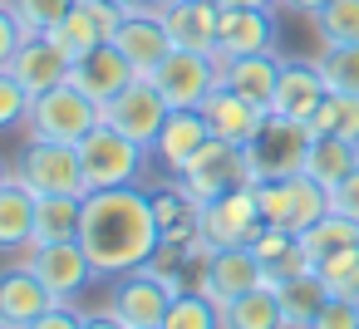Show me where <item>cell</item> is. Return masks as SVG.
I'll return each instance as SVG.
<instances>
[{
  "label": "cell",
  "mask_w": 359,
  "mask_h": 329,
  "mask_svg": "<svg viewBox=\"0 0 359 329\" xmlns=\"http://www.w3.org/2000/svg\"><path fill=\"white\" fill-rule=\"evenodd\" d=\"M79 241L99 270V280H118L138 265L153 260V251L163 246V226L153 211V192L138 187H104L84 197V226Z\"/></svg>",
  "instance_id": "cell-1"
},
{
  "label": "cell",
  "mask_w": 359,
  "mask_h": 329,
  "mask_svg": "<svg viewBox=\"0 0 359 329\" xmlns=\"http://www.w3.org/2000/svg\"><path fill=\"white\" fill-rule=\"evenodd\" d=\"M310 123L300 118H280V113H266V123L256 128V138L241 148L246 153V172L251 182H276V177H300L305 172V158H310Z\"/></svg>",
  "instance_id": "cell-2"
},
{
  "label": "cell",
  "mask_w": 359,
  "mask_h": 329,
  "mask_svg": "<svg viewBox=\"0 0 359 329\" xmlns=\"http://www.w3.org/2000/svg\"><path fill=\"white\" fill-rule=\"evenodd\" d=\"M104 123V104H94L74 79L69 84H60V89H50V94H35V104H30V118H25V128H30V138H50V143H84L94 128Z\"/></svg>",
  "instance_id": "cell-3"
},
{
  "label": "cell",
  "mask_w": 359,
  "mask_h": 329,
  "mask_svg": "<svg viewBox=\"0 0 359 329\" xmlns=\"http://www.w3.org/2000/svg\"><path fill=\"white\" fill-rule=\"evenodd\" d=\"M79 162H84L89 192H104V187H138V177H143V167H148V148L133 143L128 133H118L114 123H99V128L79 143Z\"/></svg>",
  "instance_id": "cell-4"
},
{
  "label": "cell",
  "mask_w": 359,
  "mask_h": 329,
  "mask_svg": "<svg viewBox=\"0 0 359 329\" xmlns=\"http://www.w3.org/2000/svg\"><path fill=\"white\" fill-rule=\"evenodd\" d=\"M15 177H20L35 197H89L84 162H79V148H74V143L30 138L25 153H20V162H15Z\"/></svg>",
  "instance_id": "cell-5"
},
{
  "label": "cell",
  "mask_w": 359,
  "mask_h": 329,
  "mask_svg": "<svg viewBox=\"0 0 359 329\" xmlns=\"http://www.w3.org/2000/svg\"><path fill=\"white\" fill-rule=\"evenodd\" d=\"M266 226H285V231H310L325 211H330V187H320L315 177H276V182H251Z\"/></svg>",
  "instance_id": "cell-6"
},
{
  "label": "cell",
  "mask_w": 359,
  "mask_h": 329,
  "mask_svg": "<svg viewBox=\"0 0 359 329\" xmlns=\"http://www.w3.org/2000/svg\"><path fill=\"white\" fill-rule=\"evenodd\" d=\"M158 84V94L172 104V108H202L207 94L222 84V59L217 55H202V50H172L153 74H143Z\"/></svg>",
  "instance_id": "cell-7"
},
{
  "label": "cell",
  "mask_w": 359,
  "mask_h": 329,
  "mask_svg": "<svg viewBox=\"0 0 359 329\" xmlns=\"http://www.w3.org/2000/svg\"><path fill=\"white\" fill-rule=\"evenodd\" d=\"M266 226L261 216V202H256V187H231L212 202H202V241L217 251V246H251L256 231Z\"/></svg>",
  "instance_id": "cell-8"
},
{
  "label": "cell",
  "mask_w": 359,
  "mask_h": 329,
  "mask_svg": "<svg viewBox=\"0 0 359 329\" xmlns=\"http://www.w3.org/2000/svg\"><path fill=\"white\" fill-rule=\"evenodd\" d=\"M25 270H35V275L50 285V295H55V300H65V304H74V300L99 280V270H94V260H89V251H84V241H50V246H30Z\"/></svg>",
  "instance_id": "cell-9"
},
{
  "label": "cell",
  "mask_w": 359,
  "mask_h": 329,
  "mask_svg": "<svg viewBox=\"0 0 359 329\" xmlns=\"http://www.w3.org/2000/svg\"><path fill=\"white\" fill-rule=\"evenodd\" d=\"M168 118H172V104L158 94L153 79H133L114 104H104V123H114L118 133H128V138L143 143L148 153H153V143H158V133H163Z\"/></svg>",
  "instance_id": "cell-10"
},
{
  "label": "cell",
  "mask_w": 359,
  "mask_h": 329,
  "mask_svg": "<svg viewBox=\"0 0 359 329\" xmlns=\"http://www.w3.org/2000/svg\"><path fill=\"white\" fill-rule=\"evenodd\" d=\"M246 182H251L246 153H241L236 143H222V138H212V143L177 172V187L192 192L197 202H212V197H222V192H231V187H246Z\"/></svg>",
  "instance_id": "cell-11"
},
{
  "label": "cell",
  "mask_w": 359,
  "mask_h": 329,
  "mask_svg": "<svg viewBox=\"0 0 359 329\" xmlns=\"http://www.w3.org/2000/svg\"><path fill=\"white\" fill-rule=\"evenodd\" d=\"M202 295H212L217 304H226V300H236V295H246V290H256V285H271V275H266V265H261V255L251 251V246H217L207 260H202Z\"/></svg>",
  "instance_id": "cell-12"
},
{
  "label": "cell",
  "mask_w": 359,
  "mask_h": 329,
  "mask_svg": "<svg viewBox=\"0 0 359 329\" xmlns=\"http://www.w3.org/2000/svg\"><path fill=\"white\" fill-rule=\"evenodd\" d=\"M172 295H177V290H172L168 280H158L148 265H138V270H128V275L114 280V300H109V309H114L128 329H153V324H163Z\"/></svg>",
  "instance_id": "cell-13"
},
{
  "label": "cell",
  "mask_w": 359,
  "mask_h": 329,
  "mask_svg": "<svg viewBox=\"0 0 359 329\" xmlns=\"http://www.w3.org/2000/svg\"><path fill=\"white\" fill-rule=\"evenodd\" d=\"M276 45V15L266 6H222V25H217V59H241V55H261Z\"/></svg>",
  "instance_id": "cell-14"
},
{
  "label": "cell",
  "mask_w": 359,
  "mask_h": 329,
  "mask_svg": "<svg viewBox=\"0 0 359 329\" xmlns=\"http://www.w3.org/2000/svg\"><path fill=\"white\" fill-rule=\"evenodd\" d=\"M6 69L30 89V99H35V94H50V89H60V84L74 79V59H69L50 35H30V40L15 50V59H11Z\"/></svg>",
  "instance_id": "cell-15"
},
{
  "label": "cell",
  "mask_w": 359,
  "mask_h": 329,
  "mask_svg": "<svg viewBox=\"0 0 359 329\" xmlns=\"http://www.w3.org/2000/svg\"><path fill=\"white\" fill-rule=\"evenodd\" d=\"M158 15H163V25H168L177 50L217 55V25H222V6H217V0H163Z\"/></svg>",
  "instance_id": "cell-16"
},
{
  "label": "cell",
  "mask_w": 359,
  "mask_h": 329,
  "mask_svg": "<svg viewBox=\"0 0 359 329\" xmlns=\"http://www.w3.org/2000/svg\"><path fill=\"white\" fill-rule=\"evenodd\" d=\"M133 79H143L138 69H133V59L109 40V45H99L94 55H84L79 64H74V84L94 99V104H114Z\"/></svg>",
  "instance_id": "cell-17"
},
{
  "label": "cell",
  "mask_w": 359,
  "mask_h": 329,
  "mask_svg": "<svg viewBox=\"0 0 359 329\" xmlns=\"http://www.w3.org/2000/svg\"><path fill=\"white\" fill-rule=\"evenodd\" d=\"M325 94H330V84H325V74H320V59H285V64H280V84H276L271 113L310 123V113L325 104Z\"/></svg>",
  "instance_id": "cell-18"
},
{
  "label": "cell",
  "mask_w": 359,
  "mask_h": 329,
  "mask_svg": "<svg viewBox=\"0 0 359 329\" xmlns=\"http://www.w3.org/2000/svg\"><path fill=\"white\" fill-rule=\"evenodd\" d=\"M55 304H65V300H55L50 285H45L35 270L15 265V270L0 275V324H6V329L35 324V319H40L45 309H55Z\"/></svg>",
  "instance_id": "cell-19"
},
{
  "label": "cell",
  "mask_w": 359,
  "mask_h": 329,
  "mask_svg": "<svg viewBox=\"0 0 359 329\" xmlns=\"http://www.w3.org/2000/svg\"><path fill=\"white\" fill-rule=\"evenodd\" d=\"M114 45L133 59V69H138V74H153V69L177 50L158 10H128V20H123V25H118V35H114Z\"/></svg>",
  "instance_id": "cell-20"
},
{
  "label": "cell",
  "mask_w": 359,
  "mask_h": 329,
  "mask_svg": "<svg viewBox=\"0 0 359 329\" xmlns=\"http://www.w3.org/2000/svg\"><path fill=\"white\" fill-rule=\"evenodd\" d=\"M202 118H207L212 138H222V143H236V148H246V143L256 138V128L266 123V108H256L251 99L231 94L226 84H217V89L207 94V104H202Z\"/></svg>",
  "instance_id": "cell-21"
},
{
  "label": "cell",
  "mask_w": 359,
  "mask_h": 329,
  "mask_svg": "<svg viewBox=\"0 0 359 329\" xmlns=\"http://www.w3.org/2000/svg\"><path fill=\"white\" fill-rule=\"evenodd\" d=\"M280 55L276 50H261V55H241V59H226L222 64V84L231 89V94H241V99H251L256 108H266L271 113V104H276V84H280Z\"/></svg>",
  "instance_id": "cell-22"
},
{
  "label": "cell",
  "mask_w": 359,
  "mask_h": 329,
  "mask_svg": "<svg viewBox=\"0 0 359 329\" xmlns=\"http://www.w3.org/2000/svg\"><path fill=\"white\" fill-rule=\"evenodd\" d=\"M212 143V128H207V118H202V108H172V118L163 123V133H158V143H153V153H158V162L177 177L202 148Z\"/></svg>",
  "instance_id": "cell-23"
},
{
  "label": "cell",
  "mask_w": 359,
  "mask_h": 329,
  "mask_svg": "<svg viewBox=\"0 0 359 329\" xmlns=\"http://www.w3.org/2000/svg\"><path fill=\"white\" fill-rule=\"evenodd\" d=\"M251 251L261 255L271 285H276V280H290V275H300V270H315V260H310L300 231H285V226H261L256 241H251Z\"/></svg>",
  "instance_id": "cell-24"
},
{
  "label": "cell",
  "mask_w": 359,
  "mask_h": 329,
  "mask_svg": "<svg viewBox=\"0 0 359 329\" xmlns=\"http://www.w3.org/2000/svg\"><path fill=\"white\" fill-rule=\"evenodd\" d=\"M276 295H280V309H285V329H310L334 290L320 270H300L290 280H276Z\"/></svg>",
  "instance_id": "cell-25"
},
{
  "label": "cell",
  "mask_w": 359,
  "mask_h": 329,
  "mask_svg": "<svg viewBox=\"0 0 359 329\" xmlns=\"http://www.w3.org/2000/svg\"><path fill=\"white\" fill-rule=\"evenodd\" d=\"M153 211H158L163 241H172V246H187V241H197V236H202V202H197L192 192H182L177 182L153 192Z\"/></svg>",
  "instance_id": "cell-26"
},
{
  "label": "cell",
  "mask_w": 359,
  "mask_h": 329,
  "mask_svg": "<svg viewBox=\"0 0 359 329\" xmlns=\"http://www.w3.org/2000/svg\"><path fill=\"white\" fill-rule=\"evenodd\" d=\"M35 241V192L11 177L0 187V251H30Z\"/></svg>",
  "instance_id": "cell-27"
},
{
  "label": "cell",
  "mask_w": 359,
  "mask_h": 329,
  "mask_svg": "<svg viewBox=\"0 0 359 329\" xmlns=\"http://www.w3.org/2000/svg\"><path fill=\"white\" fill-rule=\"evenodd\" d=\"M222 329H285V309L276 285H256L222 304Z\"/></svg>",
  "instance_id": "cell-28"
},
{
  "label": "cell",
  "mask_w": 359,
  "mask_h": 329,
  "mask_svg": "<svg viewBox=\"0 0 359 329\" xmlns=\"http://www.w3.org/2000/svg\"><path fill=\"white\" fill-rule=\"evenodd\" d=\"M79 226H84V197H35V241L30 246L79 241Z\"/></svg>",
  "instance_id": "cell-29"
},
{
  "label": "cell",
  "mask_w": 359,
  "mask_h": 329,
  "mask_svg": "<svg viewBox=\"0 0 359 329\" xmlns=\"http://www.w3.org/2000/svg\"><path fill=\"white\" fill-rule=\"evenodd\" d=\"M354 167H359V143H349V138H315L310 143L305 177H315L320 187H339Z\"/></svg>",
  "instance_id": "cell-30"
},
{
  "label": "cell",
  "mask_w": 359,
  "mask_h": 329,
  "mask_svg": "<svg viewBox=\"0 0 359 329\" xmlns=\"http://www.w3.org/2000/svg\"><path fill=\"white\" fill-rule=\"evenodd\" d=\"M50 40H55L74 64H79L84 55H94L99 45H109V40H104V30H99V20H94V10L84 6V0H74V6L65 10V20L50 30Z\"/></svg>",
  "instance_id": "cell-31"
},
{
  "label": "cell",
  "mask_w": 359,
  "mask_h": 329,
  "mask_svg": "<svg viewBox=\"0 0 359 329\" xmlns=\"http://www.w3.org/2000/svg\"><path fill=\"white\" fill-rule=\"evenodd\" d=\"M300 241H305L310 260L320 265V260H330V255H339V251L359 246V221H349V216H339V211H325L310 231H300Z\"/></svg>",
  "instance_id": "cell-32"
},
{
  "label": "cell",
  "mask_w": 359,
  "mask_h": 329,
  "mask_svg": "<svg viewBox=\"0 0 359 329\" xmlns=\"http://www.w3.org/2000/svg\"><path fill=\"white\" fill-rule=\"evenodd\" d=\"M315 138H349L359 143V99L354 94H325V104L310 113Z\"/></svg>",
  "instance_id": "cell-33"
},
{
  "label": "cell",
  "mask_w": 359,
  "mask_h": 329,
  "mask_svg": "<svg viewBox=\"0 0 359 329\" xmlns=\"http://www.w3.org/2000/svg\"><path fill=\"white\" fill-rule=\"evenodd\" d=\"M163 329H222V304L202 290H177L163 314Z\"/></svg>",
  "instance_id": "cell-34"
},
{
  "label": "cell",
  "mask_w": 359,
  "mask_h": 329,
  "mask_svg": "<svg viewBox=\"0 0 359 329\" xmlns=\"http://www.w3.org/2000/svg\"><path fill=\"white\" fill-rule=\"evenodd\" d=\"M320 74H325L330 94H354L359 99V45H325Z\"/></svg>",
  "instance_id": "cell-35"
},
{
  "label": "cell",
  "mask_w": 359,
  "mask_h": 329,
  "mask_svg": "<svg viewBox=\"0 0 359 329\" xmlns=\"http://www.w3.org/2000/svg\"><path fill=\"white\" fill-rule=\"evenodd\" d=\"M320 45H359V0H330L315 15Z\"/></svg>",
  "instance_id": "cell-36"
},
{
  "label": "cell",
  "mask_w": 359,
  "mask_h": 329,
  "mask_svg": "<svg viewBox=\"0 0 359 329\" xmlns=\"http://www.w3.org/2000/svg\"><path fill=\"white\" fill-rule=\"evenodd\" d=\"M6 6H11V15L20 20V30L30 40V35H50L65 20V10L74 6V0H6Z\"/></svg>",
  "instance_id": "cell-37"
},
{
  "label": "cell",
  "mask_w": 359,
  "mask_h": 329,
  "mask_svg": "<svg viewBox=\"0 0 359 329\" xmlns=\"http://www.w3.org/2000/svg\"><path fill=\"white\" fill-rule=\"evenodd\" d=\"M30 89L11 74V69H0V133H11V128H25L30 118Z\"/></svg>",
  "instance_id": "cell-38"
},
{
  "label": "cell",
  "mask_w": 359,
  "mask_h": 329,
  "mask_svg": "<svg viewBox=\"0 0 359 329\" xmlns=\"http://www.w3.org/2000/svg\"><path fill=\"white\" fill-rule=\"evenodd\" d=\"M310 329H359V304H349L344 295H330V304L315 314Z\"/></svg>",
  "instance_id": "cell-39"
},
{
  "label": "cell",
  "mask_w": 359,
  "mask_h": 329,
  "mask_svg": "<svg viewBox=\"0 0 359 329\" xmlns=\"http://www.w3.org/2000/svg\"><path fill=\"white\" fill-rule=\"evenodd\" d=\"M315 270H320V275L330 280V290H339V285H344V280H349V275L359 270V246H349V251H339V255H330V260H320Z\"/></svg>",
  "instance_id": "cell-40"
},
{
  "label": "cell",
  "mask_w": 359,
  "mask_h": 329,
  "mask_svg": "<svg viewBox=\"0 0 359 329\" xmlns=\"http://www.w3.org/2000/svg\"><path fill=\"white\" fill-rule=\"evenodd\" d=\"M330 211H339V216L359 221V167H354L339 187H330Z\"/></svg>",
  "instance_id": "cell-41"
},
{
  "label": "cell",
  "mask_w": 359,
  "mask_h": 329,
  "mask_svg": "<svg viewBox=\"0 0 359 329\" xmlns=\"http://www.w3.org/2000/svg\"><path fill=\"white\" fill-rule=\"evenodd\" d=\"M25 45V30H20V20L11 15V6H0V69H6L11 59H15V50Z\"/></svg>",
  "instance_id": "cell-42"
},
{
  "label": "cell",
  "mask_w": 359,
  "mask_h": 329,
  "mask_svg": "<svg viewBox=\"0 0 359 329\" xmlns=\"http://www.w3.org/2000/svg\"><path fill=\"white\" fill-rule=\"evenodd\" d=\"M25 329H84V309H74V304H55V309H45L35 324H25Z\"/></svg>",
  "instance_id": "cell-43"
},
{
  "label": "cell",
  "mask_w": 359,
  "mask_h": 329,
  "mask_svg": "<svg viewBox=\"0 0 359 329\" xmlns=\"http://www.w3.org/2000/svg\"><path fill=\"white\" fill-rule=\"evenodd\" d=\"M84 329H128V324H123V319L104 304V314H84Z\"/></svg>",
  "instance_id": "cell-44"
},
{
  "label": "cell",
  "mask_w": 359,
  "mask_h": 329,
  "mask_svg": "<svg viewBox=\"0 0 359 329\" xmlns=\"http://www.w3.org/2000/svg\"><path fill=\"white\" fill-rule=\"evenodd\" d=\"M280 6H290L295 15H310V20H315V15H320V10L330 6V0H280Z\"/></svg>",
  "instance_id": "cell-45"
},
{
  "label": "cell",
  "mask_w": 359,
  "mask_h": 329,
  "mask_svg": "<svg viewBox=\"0 0 359 329\" xmlns=\"http://www.w3.org/2000/svg\"><path fill=\"white\" fill-rule=\"evenodd\" d=\"M334 295H344L349 304H359V270H354V275H349V280H344V285H339Z\"/></svg>",
  "instance_id": "cell-46"
},
{
  "label": "cell",
  "mask_w": 359,
  "mask_h": 329,
  "mask_svg": "<svg viewBox=\"0 0 359 329\" xmlns=\"http://www.w3.org/2000/svg\"><path fill=\"white\" fill-rule=\"evenodd\" d=\"M217 6H266V10H271L276 0H217Z\"/></svg>",
  "instance_id": "cell-47"
},
{
  "label": "cell",
  "mask_w": 359,
  "mask_h": 329,
  "mask_svg": "<svg viewBox=\"0 0 359 329\" xmlns=\"http://www.w3.org/2000/svg\"><path fill=\"white\" fill-rule=\"evenodd\" d=\"M11 177H15V172H11V167H6V162H0V187H6V182H11Z\"/></svg>",
  "instance_id": "cell-48"
},
{
  "label": "cell",
  "mask_w": 359,
  "mask_h": 329,
  "mask_svg": "<svg viewBox=\"0 0 359 329\" xmlns=\"http://www.w3.org/2000/svg\"><path fill=\"white\" fill-rule=\"evenodd\" d=\"M153 329H163V324H153Z\"/></svg>",
  "instance_id": "cell-49"
},
{
  "label": "cell",
  "mask_w": 359,
  "mask_h": 329,
  "mask_svg": "<svg viewBox=\"0 0 359 329\" xmlns=\"http://www.w3.org/2000/svg\"><path fill=\"white\" fill-rule=\"evenodd\" d=\"M0 6H6V0H0Z\"/></svg>",
  "instance_id": "cell-50"
},
{
  "label": "cell",
  "mask_w": 359,
  "mask_h": 329,
  "mask_svg": "<svg viewBox=\"0 0 359 329\" xmlns=\"http://www.w3.org/2000/svg\"><path fill=\"white\" fill-rule=\"evenodd\" d=\"M0 329H6V324H0Z\"/></svg>",
  "instance_id": "cell-51"
}]
</instances>
